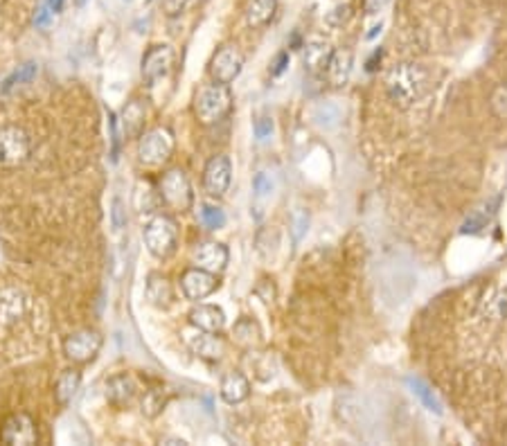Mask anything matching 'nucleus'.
<instances>
[{
    "mask_svg": "<svg viewBox=\"0 0 507 446\" xmlns=\"http://www.w3.org/2000/svg\"><path fill=\"white\" fill-rule=\"evenodd\" d=\"M278 9V0H251L246 7V23L251 27L266 25Z\"/></svg>",
    "mask_w": 507,
    "mask_h": 446,
    "instance_id": "nucleus-23",
    "label": "nucleus"
},
{
    "mask_svg": "<svg viewBox=\"0 0 507 446\" xmlns=\"http://www.w3.org/2000/svg\"><path fill=\"white\" fill-rule=\"evenodd\" d=\"M311 120H313V124L316 127H320L325 131H332L340 124L343 111H340V106L336 102H320V104L313 106Z\"/></svg>",
    "mask_w": 507,
    "mask_h": 446,
    "instance_id": "nucleus-21",
    "label": "nucleus"
},
{
    "mask_svg": "<svg viewBox=\"0 0 507 446\" xmlns=\"http://www.w3.org/2000/svg\"><path fill=\"white\" fill-rule=\"evenodd\" d=\"M253 189H255V196L257 198H268L273 192V181L266 171H259L255 179H253Z\"/></svg>",
    "mask_w": 507,
    "mask_h": 446,
    "instance_id": "nucleus-30",
    "label": "nucleus"
},
{
    "mask_svg": "<svg viewBox=\"0 0 507 446\" xmlns=\"http://www.w3.org/2000/svg\"><path fill=\"white\" fill-rule=\"evenodd\" d=\"M491 214H494V210H491V206H485L481 208L476 214H471L467 221H464L462 225V233H478V230H483L485 223L491 219Z\"/></svg>",
    "mask_w": 507,
    "mask_h": 446,
    "instance_id": "nucleus-29",
    "label": "nucleus"
},
{
    "mask_svg": "<svg viewBox=\"0 0 507 446\" xmlns=\"http://www.w3.org/2000/svg\"><path fill=\"white\" fill-rule=\"evenodd\" d=\"M244 68V54L235 46H224L210 61V75L219 84L235 81Z\"/></svg>",
    "mask_w": 507,
    "mask_h": 446,
    "instance_id": "nucleus-8",
    "label": "nucleus"
},
{
    "mask_svg": "<svg viewBox=\"0 0 507 446\" xmlns=\"http://www.w3.org/2000/svg\"><path fill=\"white\" fill-rule=\"evenodd\" d=\"M178 239V225L172 216L158 214L145 225V246L158 260H165L176 248Z\"/></svg>",
    "mask_w": 507,
    "mask_h": 446,
    "instance_id": "nucleus-3",
    "label": "nucleus"
},
{
    "mask_svg": "<svg viewBox=\"0 0 507 446\" xmlns=\"http://www.w3.org/2000/svg\"><path fill=\"white\" fill-rule=\"evenodd\" d=\"M135 392H138V388H135L133 378L127 374H115L106 381V397L113 405H117V408L131 405L135 399Z\"/></svg>",
    "mask_w": 507,
    "mask_h": 446,
    "instance_id": "nucleus-16",
    "label": "nucleus"
},
{
    "mask_svg": "<svg viewBox=\"0 0 507 446\" xmlns=\"http://www.w3.org/2000/svg\"><path fill=\"white\" fill-rule=\"evenodd\" d=\"M429 88V70L419 63H399L386 75L388 97L399 106H413Z\"/></svg>",
    "mask_w": 507,
    "mask_h": 446,
    "instance_id": "nucleus-1",
    "label": "nucleus"
},
{
    "mask_svg": "<svg viewBox=\"0 0 507 446\" xmlns=\"http://www.w3.org/2000/svg\"><path fill=\"white\" fill-rule=\"evenodd\" d=\"M259 336H262V331H259V324L253 320V318H244L237 322V327H235V338L241 343V345H253V343H259Z\"/></svg>",
    "mask_w": 507,
    "mask_h": 446,
    "instance_id": "nucleus-26",
    "label": "nucleus"
},
{
    "mask_svg": "<svg viewBox=\"0 0 507 446\" xmlns=\"http://www.w3.org/2000/svg\"><path fill=\"white\" fill-rule=\"evenodd\" d=\"M36 440H38L36 424L30 415L16 413V415L7 417V422L3 424V442L5 444L30 446V444H36Z\"/></svg>",
    "mask_w": 507,
    "mask_h": 446,
    "instance_id": "nucleus-10",
    "label": "nucleus"
},
{
    "mask_svg": "<svg viewBox=\"0 0 507 446\" xmlns=\"http://www.w3.org/2000/svg\"><path fill=\"white\" fill-rule=\"evenodd\" d=\"M291 225H293V239L300 241V239H303V235H305L307 225H309V216H307V212H305V210H296Z\"/></svg>",
    "mask_w": 507,
    "mask_h": 446,
    "instance_id": "nucleus-33",
    "label": "nucleus"
},
{
    "mask_svg": "<svg viewBox=\"0 0 507 446\" xmlns=\"http://www.w3.org/2000/svg\"><path fill=\"white\" fill-rule=\"evenodd\" d=\"M111 219H113V225H115L117 230L127 223V212H125V208H122V201H120V198H115V201H113Z\"/></svg>",
    "mask_w": 507,
    "mask_h": 446,
    "instance_id": "nucleus-35",
    "label": "nucleus"
},
{
    "mask_svg": "<svg viewBox=\"0 0 507 446\" xmlns=\"http://www.w3.org/2000/svg\"><path fill=\"white\" fill-rule=\"evenodd\" d=\"M327 79L332 86H345L352 73V52L350 50H334L330 61H327Z\"/></svg>",
    "mask_w": 507,
    "mask_h": 446,
    "instance_id": "nucleus-18",
    "label": "nucleus"
},
{
    "mask_svg": "<svg viewBox=\"0 0 507 446\" xmlns=\"http://www.w3.org/2000/svg\"><path fill=\"white\" fill-rule=\"evenodd\" d=\"M174 152V135L165 127H156L140 135L138 142V160L147 167L162 165Z\"/></svg>",
    "mask_w": 507,
    "mask_h": 446,
    "instance_id": "nucleus-4",
    "label": "nucleus"
},
{
    "mask_svg": "<svg viewBox=\"0 0 507 446\" xmlns=\"http://www.w3.org/2000/svg\"><path fill=\"white\" fill-rule=\"evenodd\" d=\"M102 349V336L95 329H81L73 336L66 338L63 351L66 356L75 363H88L98 356V351Z\"/></svg>",
    "mask_w": 507,
    "mask_h": 446,
    "instance_id": "nucleus-7",
    "label": "nucleus"
},
{
    "mask_svg": "<svg viewBox=\"0 0 507 446\" xmlns=\"http://www.w3.org/2000/svg\"><path fill=\"white\" fill-rule=\"evenodd\" d=\"M286 63H289V54L282 52L280 57L276 59V63H273V75H280L284 68H286Z\"/></svg>",
    "mask_w": 507,
    "mask_h": 446,
    "instance_id": "nucleus-38",
    "label": "nucleus"
},
{
    "mask_svg": "<svg viewBox=\"0 0 507 446\" xmlns=\"http://www.w3.org/2000/svg\"><path fill=\"white\" fill-rule=\"evenodd\" d=\"M332 46L330 41H325L320 36H313L311 41L305 43V65L307 70L311 73H318V70H325L327 68V61L332 57Z\"/></svg>",
    "mask_w": 507,
    "mask_h": 446,
    "instance_id": "nucleus-19",
    "label": "nucleus"
},
{
    "mask_svg": "<svg viewBox=\"0 0 507 446\" xmlns=\"http://www.w3.org/2000/svg\"><path fill=\"white\" fill-rule=\"evenodd\" d=\"M147 297L149 302L156 304V307H167L174 297V291H172V284L160 277V275H152L147 282Z\"/></svg>",
    "mask_w": 507,
    "mask_h": 446,
    "instance_id": "nucleus-24",
    "label": "nucleus"
},
{
    "mask_svg": "<svg viewBox=\"0 0 507 446\" xmlns=\"http://www.w3.org/2000/svg\"><path fill=\"white\" fill-rule=\"evenodd\" d=\"M160 408H162V399H160V395H158V390H152V392H149V395L145 397V401H142V413H145L147 417H156V415L160 413Z\"/></svg>",
    "mask_w": 507,
    "mask_h": 446,
    "instance_id": "nucleus-31",
    "label": "nucleus"
},
{
    "mask_svg": "<svg viewBox=\"0 0 507 446\" xmlns=\"http://www.w3.org/2000/svg\"><path fill=\"white\" fill-rule=\"evenodd\" d=\"M183 341L185 345L194 351L197 356L205 359V361H219L224 356L226 351V345L219 341L216 336H212L210 331H203L199 327L192 324V329H185L183 331Z\"/></svg>",
    "mask_w": 507,
    "mask_h": 446,
    "instance_id": "nucleus-12",
    "label": "nucleus"
},
{
    "mask_svg": "<svg viewBox=\"0 0 507 446\" xmlns=\"http://www.w3.org/2000/svg\"><path fill=\"white\" fill-rule=\"evenodd\" d=\"M253 131H255L257 140H268L271 133H273V122L268 117H257L255 124H253Z\"/></svg>",
    "mask_w": 507,
    "mask_h": 446,
    "instance_id": "nucleus-34",
    "label": "nucleus"
},
{
    "mask_svg": "<svg viewBox=\"0 0 507 446\" xmlns=\"http://www.w3.org/2000/svg\"><path fill=\"white\" fill-rule=\"evenodd\" d=\"M50 7H43V9H38V14H36V18H34V23L36 25H48V21H50Z\"/></svg>",
    "mask_w": 507,
    "mask_h": 446,
    "instance_id": "nucleus-39",
    "label": "nucleus"
},
{
    "mask_svg": "<svg viewBox=\"0 0 507 446\" xmlns=\"http://www.w3.org/2000/svg\"><path fill=\"white\" fill-rule=\"evenodd\" d=\"M174 63V50L169 46H154L142 59V77L154 84L156 79L165 77Z\"/></svg>",
    "mask_w": 507,
    "mask_h": 446,
    "instance_id": "nucleus-13",
    "label": "nucleus"
},
{
    "mask_svg": "<svg viewBox=\"0 0 507 446\" xmlns=\"http://www.w3.org/2000/svg\"><path fill=\"white\" fill-rule=\"evenodd\" d=\"M192 260H194L199 268L210 270V273H219V270H224L228 264V248L216 241H203L194 248V253H192Z\"/></svg>",
    "mask_w": 507,
    "mask_h": 446,
    "instance_id": "nucleus-14",
    "label": "nucleus"
},
{
    "mask_svg": "<svg viewBox=\"0 0 507 446\" xmlns=\"http://www.w3.org/2000/svg\"><path fill=\"white\" fill-rule=\"evenodd\" d=\"M390 5V0H363V9L367 14H379Z\"/></svg>",
    "mask_w": 507,
    "mask_h": 446,
    "instance_id": "nucleus-37",
    "label": "nucleus"
},
{
    "mask_svg": "<svg viewBox=\"0 0 507 446\" xmlns=\"http://www.w3.org/2000/svg\"><path fill=\"white\" fill-rule=\"evenodd\" d=\"M199 219L201 223L208 228V230H219V228H224L226 223V214L221 208H214V206H201L199 210Z\"/></svg>",
    "mask_w": 507,
    "mask_h": 446,
    "instance_id": "nucleus-27",
    "label": "nucleus"
},
{
    "mask_svg": "<svg viewBox=\"0 0 507 446\" xmlns=\"http://www.w3.org/2000/svg\"><path fill=\"white\" fill-rule=\"evenodd\" d=\"M30 156V138L21 127L0 129V167H19Z\"/></svg>",
    "mask_w": 507,
    "mask_h": 446,
    "instance_id": "nucleus-5",
    "label": "nucleus"
},
{
    "mask_svg": "<svg viewBox=\"0 0 507 446\" xmlns=\"http://www.w3.org/2000/svg\"><path fill=\"white\" fill-rule=\"evenodd\" d=\"M216 287H219L216 275L205 268H199V266L187 268L181 277V289H183L187 300H203V297L212 295L216 291Z\"/></svg>",
    "mask_w": 507,
    "mask_h": 446,
    "instance_id": "nucleus-11",
    "label": "nucleus"
},
{
    "mask_svg": "<svg viewBox=\"0 0 507 446\" xmlns=\"http://www.w3.org/2000/svg\"><path fill=\"white\" fill-rule=\"evenodd\" d=\"M34 75H36V63H25V65H21L16 73H14L11 77H7L5 79V86H3V90L7 92V90H11L14 86H19V84H27V81L30 79H34Z\"/></svg>",
    "mask_w": 507,
    "mask_h": 446,
    "instance_id": "nucleus-28",
    "label": "nucleus"
},
{
    "mask_svg": "<svg viewBox=\"0 0 507 446\" xmlns=\"http://www.w3.org/2000/svg\"><path fill=\"white\" fill-rule=\"evenodd\" d=\"M232 179V165L228 156H214L208 160L203 171V187L210 196H224L230 187Z\"/></svg>",
    "mask_w": 507,
    "mask_h": 446,
    "instance_id": "nucleus-9",
    "label": "nucleus"
},
{
    "mask_svg": "<svg viewBox=\"0 0 507 446\" xmlns=\"http://www.w3.org/2000/svg\"><path fill=\"white\" fill-rule=\"evenodd\" d=\"M230 106H232V95H230L228 84H219V81H214V84L199 90L197 100H194V113H197L201 124L210 127L230 111Z\"/></svg>",
    "mask_w": 507,
    "mask_h": 446,
    "instance_id": "nucleus-2",
    "label": "nucleus"
},
{
    "mask_svg": "<svg viewBox=\"0 0 507 446\" xmlns=\"http://www.w3.org/2000/svg\"><path fill=\"white\" fill-rule=\"evenodd\" d=\"M347 16H350V5H343V7H336V9L330 14V16H327V23L334 25V27H338V25L345 23Z\"/></svg>",
    "mask_w": 507,
    "mask_h": 446,
    "instance_id": "nucleus-36",
    "label": "nucleus"
},
{
    "mask_svg": "<svg viewBox=\"0 0 507 446\" xmlns=\"http://www.w3.org/2000/svg\"><path fill=\"white\" fill-rule=\"evenodd\" d=\"M189 324H194V327H199V329H203V331L216 334V331L224 329L226 316H224V311L219 309V307L199 304L197 309L189 311Z\"/></svg>",
    "mask_w": 507,
    "mask_h": 446,
    "instance_id": "nucleus-17",
    "label": "nucleus"
},
{
    "mask_svg": "<svg viewBox=\"0 0 507 446\" xmlns=\"http://www.w3.org/2000/svg\"><path fill=\"white\" fill-rule=\"evenodd\" d=\"M406 383H408L410 392H413V395L424 403V408L431 410V413H435V415H442V410H444V408H442V401H440V397H437L435 392L431 390L429 383H424L422 378H417V376H408Z\"/></svg>",
    "mask_w": 507,
    "mask_h": 446,
    "instance_id": "nucleus-22",
    "label": "nucleus"
},
{
    "mask_svg": "<svg viewBox=\"0 0 507 446\" xmlns=\"http://www.w3.org/2000/svg\"><path fill=\"white\" fill-rule=\"evenodd\" d=\"M48 7L52 14H59L63 9V0H48Z\"/></svg>",
    "mask_w": 507,
    "mask_h": 446,
    "instance_id": "nucleus-40",
    "label": "nucleus"
},
{
    "mask_svg": "<svg viewBox=\"0 0 507 446\" xmlns=\"http://www.w3.org/2000/svg\"><path fill=\"white\" fill-rule=\"evenodd\" d=\"M491 108H494V113L498 117H507V84L494 92V97H491Z\"/></svg>",
    "mask_w": 507,
    "mask_h": 446,
    "instance_id": "nucleus-32",
    "label": "nucleus"
},
{
    "mask_svg": "<svg viewBox=\"0 0 507 446\" xmlns=\"http://www.w3.org/2000/svg\"><path fill=\"white\" fill-rule=\"evenodd\" d=\"M160 196L172 210L185 212L192 206V187L181 169H172L160 181Z\"/></svg>",
    "mask_w": 507,
    "mask_h": 446,
    "instance_id": "nucleus-6",
    "label": "nucleus"
},
{
    "mask_svg": "<svg viewBox=\"0 0 507 446\" xmlns=\"http://www.w3.org/2000/svg\"><path fill=\"white\" fill-rule=\"evenodd\" d=\"M79 383H81V374L77 370H68L59 376V381H57V388H54V395H57V401L61 405L66 403H70L73 397L77 395V390H79Z\"/></svg>",
    "mask_w": 507,
    "mask_h": 446,
    "instance_id": "nucleus-25",
    "label": "nucleus"
},
{
    "mask_svg": "<svg viewBox=\"0 0 507 446\" xmlns=\"http://www.w3.org/2000/svg\"><path fill=\"white\" fill-rule=\"evenodd\" d=\"M251 395V383L241 372H230L221 378V397L226 403L235 405L241 403L244 399H249Z\"/></svg>",
    "mask_w": 507,
    "mask_h": 446,
    "instance_id": "nucleus-20",
    "label": "nucleus"
},
{
    "mask_svg": "<svg viewBox=\"0 0 507 446\" xmlns=\"http://www.w3.org/2000/svg\"><path fill=\"white\" fill-rule=\"evenodd\" d=\"M27 314V295L19 289L0 291V324L9 327Z\"/></svg>",
    "mask_w": 507,
    "mask_h": 446,
    "instance_id": "nucleus-15",
    "label": "nucleus"
}]
</instances>
